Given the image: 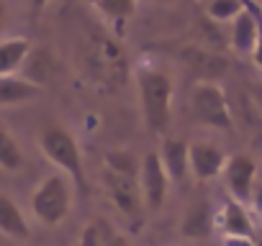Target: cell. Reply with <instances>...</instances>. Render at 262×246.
<instances>
[{
  "mask_svg": "<svg viewBox=\"0 0 262 246\" xmlns=\"http://www.w3.org/2000/svg\"><path fill=\"white\" fill-rule=\"evenodd\" d=\"M113 226L108 223V220H103V218H93L85 228H82V233H80V238H77V246H105L111 238H113Z\"/></svg>",
  "mask_w": 262,
  "mask_h": 246,
  "instance_id": "obj_19",
  "label": "cell"
},
{
  "mask_svg": "<svg viewBox=\"0 0 262 246\" xmlns=\"http://www.w3.org/2000/svg\"><path fill=\"white\" fill-rule=\"evenodd\" d=\"M160 3H170V0H160Z\"/></svg>",
  "mask_w": 262,
  "mask_h": 246,
  "instance_id": "obj_31",
  "label": "cell"
},
{
  "mask_svg": "<svg viewBox=\"0 0 262 246\" xmlns=\"http://www.w3.org/2000/svg\"><path fill=\"white\" fill-rule=\"evenodd\" d=\"M105 246H131V241H128V236H123V233H113V238H111Z\"/></svg>",
  "mask_w": 262,
  "mask_h": 246,
  "instance_id": "obj_27",
  "label": "cell"
},
{
  "mask_svg": "<svg viewBox=\"0 0 262 246\" xmlns=\"http://www.w3.org/2000/svg\"><path fill=\"white\" fill-rule=\"evenodd\" d=\"M219 226H221L224 236H252L254 233V226H252V218H249L247 208L242 203L231 200V198L221 208Z\"/></svg>",
  "mask_w": 262,
  "mask_h": 246,
  "instance_id": "obj_17",
  "label": "cell"
},
{
  "mask_svg": "<svg viewBox=\"0 0 262 246\" xmlns=\"http://www.w3.org/2000/svg\"><path fill=\"white\" fill-rule=\"evenodd\" d=\"M226 167V154L206 141H193L188 144V169L198 182H208L219 177Z\"/></svg>",
  "mask_w": 262,
  "mask_h": 246,
  "instance_id": "obj_10",
  "label": "cell"
},
{
  "mask_svg": "<svg viewBox=\"0 0 262 246\" xmlns=\"http://www.w3.org/2000/svg\"><path fill=\"white\" fill-rule=\"evenodd\" d=\"M190 110L198 123L216 131H234L231 103L219 82H198L190 92Z\"/></svg>",
  "mask_w": 262,
  "mask_h": 246,
  "instance_id": "obj_4",
  "label": "cell"
},
{
  "mask_svg": "<svg viewBox=\"0 0 262 246\" xmlns=\"http://www.w3.org/2000/svg\"><path fill=\"white\" fill-rule=\"evenodd\" d=\"M85 67H88V75L93 77V82L105 92H113L121 85H126V77H128L126 52L121 49V44L116 39H111L105 34H93L88 39Z\"/></svg>",
  "mask_w": 262,
  "mask_h": 246,
  "instance_id": "obj_1",
  "label": "cell"
},
{
  "mask_svg": "<svg viewBox=\"0 0 262 246\" xmlns=\"http://www.w3.org/2000/svg\"><path fill=\"white\" fill-rule=\"evenodd\" d=\"M229 44L236 54L252 57L254 44H257V0H244V11L231 21Z\"/></svg>",
  "mask_w": 262,
  "mask_h": 246,
  "instance_id": "obj_11",
  "label": "cell"
},
{
  "mask_svg": "<svg viewBox=\"0 0 262 246\" xmlns=\"http://www.w3.org/2000/svg\"><path fill=\"white\" fill-rule=\"evenodd\" d=\"M49 6V0H31V8L34 11H41V8H47Z\"/></svg>",
  "mask_w": 262,
  "mask_h": 246,
  "instance_id": "obj_28",
  "label": "cell"
},
{
  "mask_svg": "<svg viewBox=\"0 0 262 246\" xmlns=\"http://www.w3.org/2000/svg\"><path fill=\"white\" fill-rule=\"evenodd\" d=\"M85 3H93V6H95V0H85Z\"/></svg>",
  "mask_w": 262,
  "mask_h": 246,
  "instance_id": "obj_30",
  "label": "cell"
},
{
  "mask_svg": "<svg viewBox=\"0 0 262 246\" xmlns=\"http://www.w3.org/2000/svg\"><path fill=\"white\" fill-rule=\"evenodd\" d=\"M137 85L147 129L155 136H165L172 120V95H175L172 77L162 69H144L139 72Z\"/></svg>",
  "mask_w": 262,
  "mask_h": 246,
  "instance_id": "obj_2",
  "label": "cell"
},
{
  "mask_svg": "<svg viewBox=\"0 0 262 246\" xmlns=\"http://www.w3.org/2000/svg\"><path fill=\"white\" fill-rule=\"evenodd\" d=\"M72 208V187L64 175H49L31 195V210L44 226H57Z\"/></svg>",
  "mask_w": 262,
  "mask_h": 246,
  "instance_id": "obj_5",
  "label": "cell"
},
{
  "mask_svg": "<svg viewBox=\"0 0 262 246\" xmlns=\"http://www.w3.org/2000/svg\"><path fill=\"white\" fill-rule=\"evenodd\" d=\"M103 185H105V192H108L111 203L116 205V210L121 215H126V218H139L142 215L144 198H142L137 177H123V175L105 172L103 175Z\"/></svg>",
  "mask_w": 262,
  "mask_h": 246,
  "instance_id": "obj_7",
  "label": "cell"
},
{
  "mask_svg": "<svg viewBox=\"0 0 262 246\" xmlns=\"http://www.w3.org/2000/svg\"><path fill=\"white\" fill-rule=\"evenodd\" d=\"M249 97H252L254 108H257L259 115H262V85H259V87H252V90H249Z\"/></svg>",
  "mask_w": 262,
  "mask_h": 246,
  "instance_id": "obj_26",
  "label": "cell"
},
{
  "mask_svg": "<svg viewBox=\"0 0 262 246\" xmlns=\"http://www.w3.org/2000/svg\"><path fill=\"white\" fill-rule=\"evenodd\" d=\"M259 8H262V3H259Z\"/></svg>",
  "mask_w": 262,
  "mask_h": 246,
  "instance_id": "obj_33",
  "label": "cell"
},
{
  "mask_svg": "<svg viewBox=\"0 0 262 246\" xmlns=\"http://www.w3.org/2000/svg\"><path fill=\"white\" fill-rule=\"evenodd\" d=\"M252 62H254V67L262 69V8H259V3H257V44L252 52Z\"/></svg>",
  "mask_w": 262,
  "mask_h": 246,
  "instance_id": "obj_23",
  "label": "cell"
},
{
  "mask_svg": "<svg viewBox=\"0 0 262 246\" xmlns=\"http://www.w3.org/2000/svg\"><path fill=\"white\" fill-rule=\"evenodd\" d=\"M249 203L254 205L257 215L262 218V182H257V185H254V192H252V200H249Z\"/></svg>",
  "mask_w": 262,
  "mask_h": 246,
  "instance_id": "obj_25",
  "label": "cell"
},
{
  "mask_svg": "<svg viewBox=\"0 0 262 246\" xmlns=\"http://www.w3.org/2000/svg\"><path fill=\"white\" fill-rule=\"evenodd\" d=\"M31 54V41L26 36H11L0 41V77L16 75Z\"/></svg>",
  "mask_w": 262,
  "mask_h": 246,
  "instance_id": "obj_15",
  "label": "cell"
},
{
  "mask_svg": "<svg viewBox=\"0 0 262 246\" xmlns=\"http://www.w3.org/2000/svg\"><path fill=\"white\" fill-rule=\"evenodd\" d=\"M224 182H226V190L231 195V200L247 205L252 200V192H254V185H257V162L254 157L239 152V154H231L226 157V167H224Z\"/></svg>",
  "mask_w": 262,
  "mask_h": 246,
  "instance_id": "obj_6",
  "label": "cell"
},
{
  "mask_svg": "<svg viewBox=\"0 0 262 246\" xmlns=\"http://www.w3.org/2000/svg\"><path fill=\"white\" fill-rule=\"evenodd\" d=\"M224 246H257L252 236H224Z\"/></svg>",
  "mask_w": 262,
  "mask_h": 246,
  "instance_id": "obj_24",
  "label": "cell"
},
{
  "mask_svg": "<svg viewBox=\"0 0 262 246\" xmlns=\"http://www.w3.org/2000/svg\"><path fill=\"white\" fill-rule=\"evenodd\" d=\"M213 223L216 220H213L211 203L208 200H195L180 220V233L190 241H203L213 233Z\"/></svg>",
  "mask_w": 262,
  "mask_h": 246,
  "instance_id": "obj_12",
  "label": "cell"
},
{
  "mask_svg": "<svg viewBox=\"0 0 262 246\" xmlns=\"http://www.w3.org/2000/svg\"><path fill=\"white\" fill-rule=\"evenodd\" d=\"M3 21H6V3L0 0V26H3Z\"/></svg>",
  "mask_w": 262,
  "mask_h": 246,
  "instance_id": "obj_29",
  "label": "cell"
},
{
  "mask_svg": "<svg viewBox=\"0 0 262 246\" xmlns=\"http://www.w3.org/2000/svg\"><path fill=\"white\" fill-rule=\"evenodd\" d=\"M162 159V167L170 177V182H183L190 169H188V141L183 139H165L162 149L157 152Z\"/></svg>",
  "mask_w": 262,
  "mask_h": 246,
  "instance_id": "obj_13",
  "label": "cell"
},
{
  "mask_svg": "<svg viewBox=\"0 0 262 246\" xmlns=\"http://www.w3.org/2000/svg\"><path fill=\"white\" fill-rule=\"evenodd\" d=\"M180 59L201 82H219L229 72V59L213 49H206L201 44H188L180 49Z\"/></svg>",
  "mask_w": 262,
  "mask_h": 246,
  "instance_id": "obj_9",
  "label": "cell"
},
{
  "mask_svg": "<svg viewBox=\"0 0 262 246\" xmlns=\"http://www.w3.org/2000/svg\"><path fill=\"white\" fill-rule=\"evenodd\" d=\"M39 149L41 154L54 164L59 167L70 180L72 185H85V167H82V154H80V146L75 141V136L62 129V126H47L41 134H39Z\"/></svg>",
  "mask_w": 262,
  "mask_h": 246,
  "instance_id": "obj_3",
  "label": "cell"
},
{
  "mask_svg": "<svg viewBox=\"0 0 262 246\" xmlns=\"http://www.w3.org/2000/svg\"><path fill=\"white\" fill-rule=\"evenodd\" d=\"M21 167H24V152L18 149V144L11 136V131L0 123V169L18 172Z\"/></svg>",
  "mask_w": 262,
  "mask_h": 246,
  "instance_id": "obj_18",
  "label": "cell"
},
{
  "mask_svg": "<svg viewBox=\"0 0 262 246\" xmlns=\"http://www.w3.org/2000/svg\"><path fill=\"white\" fill-rule=\"evenodd\" d=\"M137 3L139 0H95V8L105 18H111L116 23H126L131 16L137 13Z\"/></svg>",
  "mask_w": 262,
  "mask_h": 246,
  "instance_id": "obj_22",
  "label": "cell"
},
{
  "mask_svg": "<svg viewBox=\"0 0 262 246\" xmlns=\"http://www.w3.org/2000/svg\"><path fill=\"white\" fill-rule=\"evenodd\" d=\"M244 11V0H208L206 16L211 23H231Z\"/></svg>",
  "mask_w": 262,
  "mask_h": 246,
  "instance_id": "obj_21",
  "label": "cell"
},
{
  "mask_svg": "<svg viewBox=\"0 0 262 246\" xmlns=\"http://www.w3.org/2000/svg\"><path fill=\"white\" fill-rule=\"evenodd\" d=\"M139 190H142V198L147 203L149 210H157L162 208L165 198H167V190H170V177L162 167V159L157 152H149L142 164H139Z\"/></svg>",
  "mask_w": 262,
  "mask_h": 246,
  "instance_id": "obj_8",
  "label": "cell"
},
{
  "mask_svg": "<svg viewBox=\"0 0 262 246\" xmlns=\"http://www.w3.org/2000/svg\"><path fill=\"white\" fill-rule=\"evenodd\" d=\"M257 246H262V243H257Z\"/></svg>",
  "mask_w": 262,
  "mask_h": 246,
  "instance_id": "obj_32",
  "label": "cell"
},
{
  "mask_svg": "<svg viewBox=\"0 0 262 246\" xmlns=\"http://www.w3.org/2000/svg\"><path fill=\"white\" fill-rule=\"evenodd\" d=\"M39 95L41 87L26 77H0V105H24L29 100H36Z\"/></svg>",
  "mask_w": 262,
  "mask_h": 246,
  "instance_id": "obj_16",
  "label": "cell"
},
{
  "mask_svg": "<svg viewBox=\"0 0 262 246\" xmlns=\"http://www.w3.org/2000/svg\"><path fill=\"white\" fill-rule=\"evenodd\" d=\"M139 164L137 157L131 152H123V149H116V152H108L105 154V172H113V175H123V177H139Z\"/></svg>",
  "mask_w": 262,
  "mask_h": 246,
  "instance_id": "obj_20",
  "label": "cell"
},
{
  "mask_svg": "<svg viewBox=\"0 0 262 246\" xmlns=\"http://www.w3.org/2000/svg\"><path fill=\"white\" fill-rule=\"evenodd\" d=\"M0 233L8 238H18V241H26L31 236L26 215L21 213L16 200L6 192H0Z\"/></svg>",
  "mask_w": 262,
  "mask_h": 246,
  "instance_id": "obj_14",
  "label": "cell"
}]
</instances>
